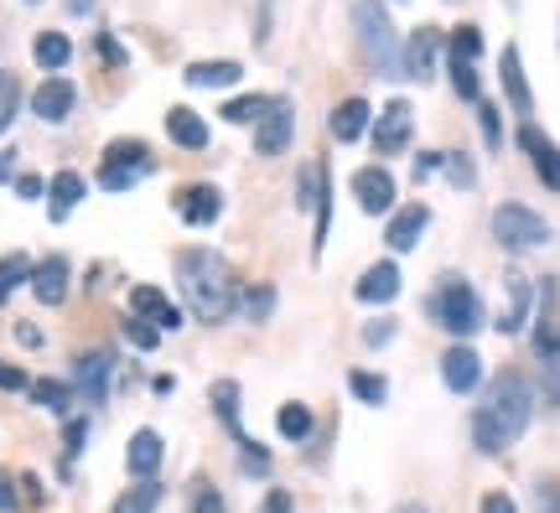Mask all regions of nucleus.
<instances>
[{
  "label": "nucleus",
  "mask_w": 560,
  "mask_h": 513,
  "mask_svg": "<svg viewBox=\"0 0 560 513\" xmlns=\"http://www.w3.org/2000/svg\"><path fill=\"white\" fill-rule=\"evenodd\" d=\"M529 410H535V389H529V378L524 374H499L493 378V389H488V405L478 410L472 420V435H478L482 452H509L514 441L524 435L529 425Z\"/></svg>",
  "instance_id": "obj_1"
},
{
  "label": "nucleus",
  "mask_w": 560,
  "mask_h": 513,
  "mask_svg": "<svg viewBox=\"0 0 560 513\" xmlns=\"http://www.w3.org/2000/svg\"><path fill=\"white\" fill-rule=\"evenodd\" d=\"M182 270V291H187V306L202 316V322H223L240 301V285H234V270L229 259L213 255V249H182L177 255Z\"/></svg>",
  "instance_id": "obj_2"
},
{
  "label": "nucleus",
  "mask_w": 560,
  "mask_h": 513,
  "mask_svg": "<svg viewBox=\"0 0 560 513\" xmlns=\"http://www.w3.org/2000/svg\"><path fill=\"white\" fill-rule=\"evenodd\" d=\"M431 316H436L446 333H457V337H472L482 327V301L478 291L467 285V280H441L436 285V296H431Z\"/></svg>",
  "instance_id": "obj_3"
},
{
  "label": "nucleus",
  "mask_w": 560,
  "mask_h": 513,
  "mask_svg": "<svg viewBox=\"0 0 560 513\" xmlns=\"http://www.w3.org/2000/svg\"><path fill=\"white\" fill-rule=\"evenodd\" d=\"M353 16H359V37H363V47H369L374 68H380V73H400V42H395L389 11H384L380 0H359Z\"/></svg>",
  "instance_id": "obj_4"
},
{
  "label": "nucleus",
  "mask_w": 560,
  "mask_h": 513,
  "mask_svg": "<svg viewBox=\"0 0 560 513\" xmlns=\"http://www.w3.org/2000/svg\"><path fill=\"white\" fill-rule=\"evenodd\" d=\"M493 238H499L503 249L524 255V249H540L545 238H550V229H545V218L529 213L524 202H503L499 213H493Z\"/></svg>",
  "instance_id": "obj_5"
},
{
  "label": "nucleus",
  "mask_w": 560,
  "mask_h": 513,
  "mask_svg": "<svg viewBox=\"0 0 560 513\" xmlns=\"http://www.w3.org/2000/svg\"><path fill=\"white\" fill-rule=\"evenodd\" d=\"M151 166H156V161H151V151H145L140 140H115V145L104 151L100 187H104V193H125V187H130V182H140Z\"/></svg>",
  "instance_id": "obj_6"
},
{
  "label": "nucleus",
  "mask_w": 560,
  "mask_h": 513,
  "mask_svg": "<svg viewBox=\"0 0 560 513\" xmlns=\"http://www.w3.org/2000/svg\"><path fill=\"white\" fill-rule=\"evenodd\" d=\"M353 198L363 213H389L395 208V177L384 166H359L353 172Z\"/></svg>",
  "instance_id": "obj_7"
},
{
  "label": "nucleus",
  "mask_w": 560,
  "mask_h": 513,
  "mask_svg": "<svg viewBox=\"0 0 560 513\" xmlns=\"http://www.w3.org/2000/svg\"><path fill=\"white\" fill-rule=\"evenodd\" d=\"M520 145H524V156L535 161V172H540V182L550 187V193H560V145L545 130H535V125H524L520 130Z\"/></svg>",
  "instance_id": "obj_8"
},
{
  "label": "nucleus",
  "mask_w": 560,
  "mask_h": 513,
  "mask_svg": "<svg viewBox=\"0 0 560 513\" xmlns=\"http://www.w3.org/2000/svg\"><path fill=\"white\" fill-rule=\"evenodd\" d=\"M291 136H296V109L285 100H276V109L260 119V130H255V151L260 156H280L285 145H291Z\"/></svg>",
  "instance_id": "obj_9"
},
{
  "label": "nucleus",
  "mask_w": 560,
  "mask_h": 513,
  "mask_svg": "<svg viewBox=\"0 0 560 513\" xmlns=\"http://www.w3.org/2000/svg\"><path fill=\"white\" fill-rule=\"evenodd\" d=\"M441 378H446V389L452 395H472L482 378V358L462 342V348H446V358H441Z\"/></svg>",
  "instance_id": "obj_10"
},
{
  "label": "nucleus",
  "mask_w": 560,
  "mask_h": 513,
  "mask_svg": "<svg viewBox=\"0 0 560 513\" xmlns=\"http://www.w3.org/2000/svg\"><path fill=\"white\" fill-rule=\"evenodd\" d=\"M410 104L405 100H389L380 109V125H374V145H380L384 156H395V151H405V140H410Z\"/></svg>",
  "instance_id": "obj_11"
},
{
  "label": "nucleus",
  "mask_w": 560,
  "mask_h": 513,
  "mask_svg": "<svg viewBox=\"0 0 560 513\" xmlns=\"http://www.w3.org/2000/svg\"><path fill=\"white\" fill-rule=\"evenodd\" d=\"M353 296L363 301V306H384V301H395L400 296V270L384 259V265H369L363 270V280L353 285Z\"/></svg>",
  "instance_id": "obj_12"
},
{
  "label": "nucleus",
  "mask_w": 560,
  "mask_h": 513,
  "mask_svg": "<svg viewBox=\"0 0 560 513\" xmlns=\"http://www.w3.org/2000/svg\"><path fill=\"white\" fill-rule=\"evenodd\" d=\"M436 53H441V37L436 32H431V26H420L416 37L405 42V53H400V62H405V73H410V79H431V73H436Z\"/></svg>",
  "instance_id": "obj_13"
},
{
  "label": "nucleus",
  "mask_w": 560,
  "mask_h": 513,
  "mask_svg": "<svg viewBox=\"0 0 560 513\" xmlns=\"http://www.w3.org/2000/svg\"><path fill=\"white\" fill-rule=\"evenodd\" d=\"M73 104H79V89H73L68 79H47L37 94H32V109H37L42 119H68L73 115Z\"/></svg>",
  "instance_id": "obj_14"
},
{
  "label": "nucleus",
  "mask_w": 560,
  "mask_h": 513,
  "mask_svg": "<svg viewBox=\"0 0 560 513\" xmlns=\"http://www.w3.org/2000/svg\"><path fill=\"white\" fill-rule=\"evenodd\" d=\"M130 306H136V316H145L151 327H161V333H166V327H182V312L161 296L156 285H136V291H130Z\"/></svg>",
  "instance_id": "obj_15"
},
{
  "label": "nucleus",
  "mask_w": 560,
  "mask_h": 513,
  "mask_svg": "<svg viewBox=\"0 0 560 513\" xmlns=\"http://www.w3.org/2000/svg\"><path fill=\"white\" fill-rule=\"evenodd\" d=\"M425 223H431V213H425V202H410V208H400V213L389 218V249H416L420 244V229H425Z\"/></svg>",
  "instance_id": "obj_16"
},
{
  "label": "nucleus",
  "mask_w": 560,
  "mask_h": 513,
  "mask_svg": "<svg viewBox=\"0 0 560 513\" xmlns=\"http://www.w3.org/2000/svg\"><path fill=\"white\" fill-rule=\"evenodd\" d=\"M32 291H37L42 306H58L62 296H68V259H42L37 276H32Z\"/></svg>",
  "instance_id": "obj_17"
},
{
  "label": "nucleus",
  "mask_w": 560,
  "mask_h": 513,
  "mask_svg": "<svg viewBox=\"0 0 560 513\" xmlns=\"http://www.w3.org/2000/svg\"><path fill=\"white\" fill-rule=\"evenodd\" d=\"M219 193H213V187H208V182H198V187H182L177 193V213L187 218V223H213V218H219Z\"/></svg>",
  "instance_id": "obj_18"
},
{
  "label": "nucleus",
  "mask_w": 560,
  "mask_h": 513,
  "mask_svg": "<svg viewBox=\"0 0 560 513\" xmlns=\"http://www.w3.org/2000/svg\"><path fill=\"white\" fill-rule=\"evenodd\" d=\"M240 62H229V58H213V62H192L182 79L192 83V89H234L240 83Z\"/></svg>",
  "instance_id": "obj_19"
},
{
  "label": "nucleus",
  "mask_w": 560,
  "mask_h": 513,
  "mask_svg": "<svg viewBox=\"0 0 560 513\" xmlns=\"http://www.w3.org/2000/svg\"><path fill=\"white\" fill-rule=\"evenodd\" d=\"M125 462H130V473H136V477H156V467H161V435L156 431H136V435H130V452H125Z\"/></svg>",
  "instance_id": "obj_20"
},
{
  "label": "nucleus",
  "mask_w": 560,
  "mask_h": 513,
  "mask_svg": "<svg viewBox=\"0 0 560 513\" xmlns=\"http://www.w3.org/2000/svg\"><path fill=\"white\" fill-rule=\"evenodd\" d=\"M503 94H509V104H514V109H524V115H529V83H524V62H520V47H503Z\"/></svg>",
  "instance_id": "obj_21"
},
{
  "label": "nucleus",
  "mask_w": 560,
  "mask_h": 513,
  "mask_svg": "<svg viewBox=\"0 0 560 513\" xmlns=\"http://www.w3.org/2000/svg\"><path fill=\"white\" fill-rule=\"evenodd\" d=\"M166 136L177 140V145H187V151H202V145H208V125H202L192 109H172V115H166Z\"/></svg>",
  "instance_id": "obj_22"
},
{
  "label": "nucleus",
  "mask_w": 560,
  "mask_h": 513,
  "mask_svg": "<svg viewBox=\"0 0 560 513\" xmlns=\"http://www.w3.org/2000/svg\"><path fill=\"white\" fill-rule=\"evenodd\" d=\"M369 130V100H342L332 109V136L338 140H359Z\"/></svg>",
  "instance_id": "obj_23"
},
{
  "label": "nucleus",
  "mask_w": 560,
  "mask_h": 513,
  "mask_svg": "<svg viewBox=\"0 0 560 513\" xmlns=\"http://www.w3.org/2000/svg\"><path fill=\"white\" fill-rule=\"evenodd\" d=\"M79 389H83V399H104V389H109V353L79 358Z\"/></svg>",
  "instance_id": "obj_24"
},
{
  "label": "nucleus",
  "mask_w": 560,
  "mask_h": 513,
  "mask_svg": "<svg viewBox=\"0 0 560 513\" xmlns=\"http://www.w3.org/2000/svg\"><path fill=\"white\" fill-rule=\"evenodd\" d=\"M270 109H276V100H265V94H240V100L223 104V119H229V125H260Z\"/></svg>",
  "instance_id": "obj_25"
},
{
  "label": "nucleus",
  "mask_w": 560,
  "mask_h": 513,
  "mask_svg": "<svg viewBox=\"0 0 560 513\" xmlns=\"http://www.w3.org/2000/svg\"><path fill=\"white\" fill-rule=\"evenodd\" d=\"M446 68H452V89H457L462 100H478V53H457L452 47Z\"/></svg>",
  "instance_id": "obj_26"
},
{
  "label": "nucleus",
  "mask_w": 560,
  "mask_h": 513,
  "mask_svg": "<svg viewBox=\"0 0 560 513\" xmlns=\"http://www.w3.org/2000/svg\"><path fill=\"white\" fill-rule=\"evenodd\" d=\"M79 202H83V177L79 172H58V177H52V218L62 223Z\"/></svg>",
  "instance_id": "obj_27"
},
{
  "label": "nucleus",
  "mask_w": 560,
  "mask_h": 513,
  "mask_svg": "<svg viewBox=\"0 0 560 513\" xmlns=\"http://www.w3.org/2000/svg\"><path fill=\"white\" fill-rule=\"evenodd\" d=\"M156 498H161V482H156V477H140L130 493L115 498V513H151V509H156Z\"/></svg>",
  "instance_id": "obj_28"
},
{
  "label": "nucleus",
  "mask_w": 560,
  "mask_h": 513,
  "mask_svg": "<svg viewBox=\"0 0 560 513\" xmlns=\"http://www.w3.org/2000/svg\"><path fill=\"white\" fill-rule=\"evenodd\" d=\"M213 410L223 415L229 431L240 435V384H234V378H219V384H213Z\"/></svg>",
  "instance_id": "obj_29"
},
{
  "label": "nucleus",
  "mask_w": 560,
  "mask_h": 513,
  "mask_svg": "<svg viewBox=\"0 0 560 513\" xmlns=\"http://www.w3.org/2000/svg\"><path fill=\"white\" fill-rule=\"evenodd\" d=\"M68 58H73V42L62 37V32H42L37 37V62L42 68H68Z\"/></svg>",
  "instance_id": "obj_30"
},
{
  "label": "nucleus",
  "mask_w": 560,
  "mask_h": 513,
  "mask_svg": "<svg viewBox=\"0 0 560 513\" xmlns=\"http://www.w3.org/2000/svg\"><path fill=\"white\" fill-rule=\"evenodd\" d=\"M276 425L285 441H306V435H312V410H306V405H280Z\"/></svg>",
  "instance_id": "obj_31"
},
{
  "label": "nucleus",
  "mask_w": 560,
  "mask_h": 513,
  "mask_svg": "<svg viewBox=\"0 0 560 513\" xmlns=\"http://www.w3.org/2000/svg\"><path fill=\"white\" fill-rule=\"evenodd\" d=\"M348 384H353V395H359L363 405H384V395H389V384H384L380 374H363V369H353Z\"/></svg>",
  "instance_id": "obj_32"
},
{
  "label": "nucleus",
  "mask_w": 560,
  "mask_h": 513,
  "mask_svg": "<svg viewBox=\"0 0 560 513\" xmlns=\"http://www.w3.org/2000/svg\"><path fill=\"white\" fill-rule=\"evenodd\" d=\"M32 399L47 405V410H68V384H58V378H37V384H32Z\"/></svg>",
  "instance_id": "obj_33"
},
{
  "label": "nucleus",
  "mask_w": 560,
  "mask_h": 513,
  "mask_svg": "<svg viewBox=\"0 0 560 513\" xmlns=\"http://www.w3.org/2000/svg\"><path fill=\"white\" fill-rule=\"evenodd\" d=\"M37 276V270H32V259L26 255H5L0 259V285H5V291H11V285H21V280H32Z\"/></svg>",
  "instance_id": "obj_34"
},
{
  "label": "nucleus",
  "mask_w": 560,
  "mask_h": 513,
  "mask_svg": "<svg viewBox=\"0 0 560 513\" xmlns=\"http://www.w3.org/2000/svg\"><path fill=\"white\" fill-rule=\"evenodd\" d=\"M16 104H21V83L11 73H0V130L16 119Z\"/></svg>",
  "instance_id": "obj_35"
},
{
  "label": "nucleus",
  "mask_w": 560,
  "mask_h": 513,
  "mask_svg": "<svg viewBox=\"0 0 560 513\" xmlns=\"http://www.w3.org/2000/svg\"><path fill=\"white\" fill-rule=\"evenodd\" d=\"M125 337H130L136 348H145V353H151V348H156V337H161V327H151L145 316H125Z\"/></svg>",
  "instance_id": "obj_36"
},
{
  "label": "nucleus",
  "mask_w": 560,
  "mask_h": 513,
  "mask_svg": "<svg viewBox=\"0 0 560 513\" xmlns=\"http://www.w3.org/2000/svg\"><path fill=\"white\" fill-rule=\"evenodd\" d=\"M192 513H229L223 509V498H219V488L202 482V477H198V488H192Z\"/></svg>",
  "instance_id": "obj_37"
},
{
  "label": "nucleus",
  "mask_w": 560,
  "mask_h": 513,
  "mask_svg": "<svg viewBox=\"0 0 560 513\" xmlns=\"http://www.w3.org/2000/svg\"><path fill=\"white\" fill-rule=\"evenodd\" d=\"M446 172H452L457 187H472V161L462 156V151H446Z\"/></svg>",
  "instance_id": "obj_38"
},
{
  "label": "nucleus",
  "mask_w": 560,
  "mask_h": 513,
  "mask_svg": "<svg viewBox=\"0 0 560 513\" xmlns=\"http://www.w3.org/2000/svg\"><path fill=\"white\" fill-rule=\"evenodd\" d=\"M478 119H482V136H488V145H499V140H503L499 109H493V104H482V109H478Z\"/></svg>",
  "instance_id": "obj_39"
},
{
  "label": "nucleus",
  "mask_w": 560,
  "mask_h": 513,
  "mask_svg": "<svg viewBox=\"0 0 560 513\" xmlns=\"http://www.w3.org/2000/svg\"><path fill=\"white\" fill-rule=\"evenodd\" d=\"M270 301H276V296H270V291H265V285H255V291H249V301H244V306H249V316H255V322H260V316L270 312Z\"/></svg>",
  "instance_id": "obj_40"
},
{
  "label": "nucleus",
  "mask_w": 560,
  "mask_h": 513,
  "mask_svg": "<svg viewBox=\"0 0 560 513\" xmlns=\"http://www.w3.org/2000/svg\"><path fill=\"white\" fill-rule=\"evenodd\" d=\"M0 389H32V378L21 369H11V363H0Z\"/></svg>",
  "instance_id": "obj_41"
},
{
  "label": "nucleus",
  "mask_w": 560,
  "mask_h": 513,
  "mask_svg": "<svg viewBox=\"0 0 560 513\" xmlns=\"http://www.w3.org/2000/svg\"><path fill=\"white\" fill-rule=\"evenodd\" d=\"M482 513H520V509H514V498L509 493H488L482 498Z\"/></svg>",
  "instance_id": "obj_42"
},
{
  "label": "nucleus",
  "mask_w": 560,
  "mask_h": 513,
  "mask_svg": "<svg viewBox=\"0 0 560 513\" xmlns=\"http://www.w3.org/2000/svg\"><path fill=\"white\" fill-rule=\"evenodd\" d=\"M16 193H21L26 202H37V198H42V177H21V182H16Z\"/></svg>",
  "instance_id": "obj_43"
},
{
  "label": "nucleus",
  "mask_w": 560,
  "mask_h": 513,
  "mask_svg": "<svg viewBox=\"0 0 560 513\" xmlns=\"http://www.w3.org/2000/svg\"><path fill=\"white\" fill-rule=\"evenodd\" d=\"M83 435H89V425L73 420V425H68V452H83Z\"/></svg>",
  "instance_id": "obj_44"
},
{
  "label": "nucleus",
  "mask_w": 560,
  "mask_h": 513,
  "mask_svg": "<svg viewBox=\"0 0 560 513\" xmlns=\"http://www.w3.org/2000/svg\"><path fill=\"white\" fill-rule=\"evenodd\" d=\"M100 53H104L109 62H125V47H120L115 37H100Z\"/></svg>",
  "instance_id": "obj_45"
},
{
  "label": "nucleus",
  "mask_w": 560,
  "mask_h": 513,
  "mask_svg": "<svg viewBox=\"0 0 560 513\" xmlns=\"http://www.w3.org/2000/svg\"><path fill=\"white\" fill-rule=\"evenodd\" d=\"M265 513H291V498H285V493H270V503H265Z\"/></svg>",
  "instance_id": "obj_46"
},
{
  "label": "nucleus",
  "mask_w": 560,
  "mask_h": 513,
  "mask_svg": "<svg viewBox=\"0 0 560 513\" xmlns=\"http://www.w3.org/2000/svg\"><path fill=\"white\" fill-rule=\"evenodd\" d=\"M62 5H68V16H89L94 11V0H62Z\"/></svg>",
  "instance_id": "obj_47"
},
{
  "label": "nucleus",
  "mask_w": 560,
  "mask_h": 513,
  "mask_svg": "<svg viewBox=\"0 0 560 513\" xmlns=\"http://www.w3.org/2000/svg\"><path fill=\"white\" fill-rule=\"evenodd\" d=\"M11 503H16V493H11V477L0 473V509H11Z\"/></svg>",
  "instance_id": "obj_48"
},
{
  "label": "nucleus",
  "mask_w": 560,
  "mask_h": 513,
  "mask_svg": "<svg viewBox=\"0 0 560 513\" xmlns=\"http://www.w3.org/2000/svg\"><path fill=\"white\" fill-rule=\"evenodd\" d=\"M400 513H425V509H420V503H410V509H400Z\"/></svg>",
  "instance_id": "obj_49"
},
{
  "label": "nucleus",
  "mask_w": 560,
  "mask_h": 513,
  "mask_svg": "<svg viewBox=\"0 0 560 513\" xmlns=\"http://www.w3.org/2000/svg\"><path fill=\"white\" fill-rule=\"evenodd\" d=\"M5 296H11V291H5V285H0V306H5Z\"/></svg>",
  "instance_id": "obj_50"
}]
</instances>
